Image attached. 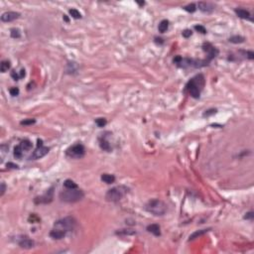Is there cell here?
<instances>
[{
    "label": "cell",
    "mask_w": 254,
    "mask_h": 254,
    "mask_svg": "<svg viewBox=\"0 0 254 254\" xmlns=\"http://www.w3.org/2000/svg\"><path fill=\"white\" fill-rule=\"evenodd\" d=\"M147 230L149 232H151L152 234L156 235V236H159L161 234L160 226H159L158 224H150V225H148V226H147Z\"/></svg>",
    "instance_id": "cell-15"
},
{
    "label": "cell",
    "mask_w": 254,
    "mask_h": 254,
    "mask_svg": "<svg viewBox=\"0 0 254 254\" xmlns=\"http://www.w3.org/2000/svg\"><path fill=\"white\" fill-rule=\"evenodd\" d=\"M23 153H24V150L21 148L20 145L16 146V147L14 148V157L17 159H21L23 156Z\"/></svg>",
    "instance_id": "cell-20"
},
{
    "label": "cell",
    "mask_w": 254,
    "mask_h": 254,
    "mask_svg": "<svg viewBox=\"0 0 254 254\" xmlns=\"http://www.w3.org/2000/svg\"><path fill=\"white\" fill-rule=\"evenodd\" d=\"M21 125H32V124L36 123V120L35 119H25L23 121L20 122Z\"/></svg>",
    "instance_id": "cell-29"
},
{
    "label": "cell",
    "mask_w": 254,
    "mask_h": 254,
    "mask_svg": "<svg viewBox=\"0 0 254 254\" xmlns=\"http://www.w3.org/2000/svg\"><path fill=\"white\" fill-rule=\"evenodd\" d=\"M64 186L66 189H77V185L72 180H66L64 183Z\"/></svg>",
    "instance_id": "cell-23"
},
{
    "label": "cell",
    "mask_w": 254,
    "mask_h": 254,
    "mask_svg": "<svg viewBox=\"0 0 254 254\" xmlns=\"http://www.w3.org/2000/svg\"><path fill=\"white\" fill-rule=\"evenodd\" d=\"M204 50L208 53V60H206V64H208L210 61H212V59H214V58L217 56V54H218V51H217L216 48H214V46H212L210 44H208V43H206V44H204L203 46Z\"/></svg>",
    "instance_id": "cell-7"
},
{
    "label": "cell",
    "mask_w": 254,
    "mask_h": 254,
    "mask_svg": "<svg viewBox=\"0 0 254 254\" xmlns=\"http://www.w3.org/2000/svg\"><path fill=\"white\" fill-rule=\"evenodd\" d=\"M214 113H216V109H210V110H208L206 112H204V116H210L212 114H214Z\"/></svg>",
    "instance_id": "cell-32"
},
{
    "label": "cell",
    "mask_w": 254,
    "mask_h": 254,
    "mask_svg": "<svg viewBox=\"0 0 254 254\" xmlns=\"http://www.w3.org/2000/svg\"><path fill=\"white\" fill-rule=\"evenodd\" d=\"M85 152V149L83 147V144H75V145L71 146L70 148L67 149V156H69L70 158H74V159H79L81 157H83Z\"/></svg>",
    "instance_id": "cell-6"
},
{
    "label": "cell",
    "mask_w": 254,
    "mask_h": 254,
    "mask_svg": "<svg viewBox=\"0 0 254 254\" xmlns=\"http://www.w3.org/2000/svg\"><path fill=\"white\" fill-rule=\"evenodd\" d=\"M5 190H6L5 184H4V183H2V184H1V193H0V196L4 195V192H5Z\"/></svg>",
    "instance_id": "cell-36"
},
{
    "label": "cell",
    "mask_w": 254,
    "mask_h": 254,
    "mask_svg": "<svg viewBox=\"0 0 254 254\" xmlns=\"http://www.w3.org/2000/svg\"><path fill=\"white\" fill-rule=\"evenodd\" d=\"M69 12H70L71 16H72L73 18H75V19L81 18V14L79 11H77V9H75V8H72V9H70V10H69Z\"/></svg>",
    "instance_id": "cell-25"
},
{
    "label": "cell",
    "mask_w": 254,
    "mask_h": 254,
    "mask_svg": "<svg viewBox=\"0 0 254 254\" xmlns=\"http://www.w3.org/2000/svg\"><path fill=\"white\" fill-rule=\"evenodd\" d=\"M65 235H66V231L59 228H54L50 232V236L54 239H62L65 237Z\"/></svg>",
    "instance_id": "cell-13"
},
{
    "label": "cell",
    "mask_w": 254,
    "mask_h": 254,
    "mask_svg": "<svg viewBox=\"0 0 254 254\" xmlns=\"http://www.w3.org/2000/svg\"><path fill=\"white\" fill-rule=\"evenodd\" d=\"M95 123L98 127H103V126H105V124L107 123V121L105 118H97V119H95Z\"/></svg>",
    "instance_id": "cell-27"
},
{
    "label": "cell",
    "mask_w": 254,
    "mask_h": 254,
    "mask_svg": "<svg viewBox=\"0 0 254 254\" xmlns=\"http://www.w3.org/2000/svg\"><path fill=\"white\" fill-rule=\"evenodd\" d=\"M195 29L197 30V31H199V32H201V33H203V34H206V28H204V26L197 25V26H195Z\"/></svg>",
    "instance_id": "cell-31"
},
{
    "label": "cell",
    "mask_w": 254,
    "mask_h": 254,
    "mask_svg": "<svg viewBox=\"0 0 254 254\" xmlns=\"http://www.w3.org/2000/svg\"><path fill=\"white\" fill-rule=\"evenodd\" d=\"M10 94H11L12 96H16L19 94V89L18 87H12V89H10Z\"/></svg>",
    "instance_id": "cell-30"
},
{
    "label": "cell",
    "mask_w": 254,
    "mask_h": 254,
    "mask_svg": "<svg viewBox=\"0 0 254 254\" xmlns=\"http://www.w3.org/2000/svg\"><path fill=\"white\" fill-rule=\"evenodd\" d=\"M99 146H100V148H101L102 150H104V151H106V152H110L111 151L110 144H109V142L107 141L105 138H101L99 140Z\"/></svg>",
    "instance_id": "cell-16"
},
{
    "label": "cell",
    "mask_w": 254,
    "mask_h": 254,
    "mask_svg": "<svg viewBox=\"0 0 254 254\" xmlns=\"http://www.w3.org/2000/svg\"><path fill=\"white\" fill-rule=\"evenodd\" d=\"M184 9L186 10V11H188V12H190V13H193V12H195L196 11V9H197V7H196V5L195 4H189V5H187V6H185L184 7Z\"/></svg>",
    "instance_id": "cell-28"
},
{
    "label": "cell",
    "mask_w": 254,
    "mask_h": 254,
    "mask_svg": "<svg viewBox=\"0 0 254 254\" xmlns=\"http://www.w3.org/2000/svg\"><path fill=\"white\" fill-rule=\"evenodd\" d=\"M85 197V194L79 189H67L60 194V199L65 203H77Z\"/></svg>",
    "instance_id": "cell-3"
},
{
    "label": "cell",
    "mask_w": 254,
    "mask_h": 254,
    "mask_svg": "<svg viewBox=\"0 0 254 254\" xmlns=\"http://www.w3.org/2000/svg\"><path fill=\"white\" fill-rule=\"evenodd\" d=\"M19 17H20V13L8 11L1 15V21H3V22H12V21L18 19Z\"/></svg>",
    "instance_id": "cell-9"
},
{
    "label": "cell",
    "mask_w": 254,
    "mask_h": 254,
    "mask_svg": "<svg viewBox=\"0 0 254 254\" xmlns=\"http://www.w3.org/2000/svg\"><path fill=\"white\" fill-rule=\"evenodd\" d=\"M204 87V77L203 75H197L191 79L186 85V92L194 98H200L201 96V92Z\"/></svg>",
    "instance_id": "cell-1"
},
{
    "label": "cell",
    "mask_w": 254,
    "mask_h": 254,
    "mask_svg": "<svg viewBox=\"0 0 254 254\" xmlns=\"http://www.w3.org/2000/svg\"><path fill=\"white\" fill-rule=\"evenodd\" d=\"M127 192H128V189H127L125 186L114 187V188L107 191L106 195H105V199L108 202L115 203V202L120 201V200L126 195Z\"/></svg>",
    "instance_id": "cell-4"
},
{
    "label": "cell",
    "mask_w": 254,
    "mask_h": 254,
    "mask_svg": "<svg viewBox=\"0 0 254 254\" xmlns=\"http://www.w3.org/2000/svg\"><path fill=\"white\" fill-rule=\"evenodd\" d=\"M20 146L24 151H28L32 148V143L29 141V140H23L20 143Z\"/></svg>",
    "instance_id": "cell-22"
},
{
    "label": "cell",
    "mask_w": 254,
    "mask_h": 254,
    "mask_svg": "<svg viewBox=\"0 0 254 254\" xmlns=\"http://www.w3.org/2000/svg\"><path fill=\"white\" fill-rule=\"evenodd\" d=\"M50 151L48 147H45V146H40V147H37V149L33 152V154L30 156V159L31 160H37V159H40L42 157L46 156L47 154Z\"/></svg>",
    "instance_id": "cell-8"
},
{
    "label": "cell",
    "mask_w": 254,
    "mask_h": 254,
    "mask_svg": "<svg viewBox=\"0 0 254 254\" xmlns=\"http://www.w3.org/2000/svg\"><path fill=\"white\" fill-rule=\"evenodd\" d=\"M145 210L148 212L154 214L156 216H164L167 212V204L164 202H162L161 200H151L149 201L145 206Z\"/></svg>",
    "instance_id": "cell-2"
},
{
    "label": "cell",
    "mask_w": 254,
    "mask_h": 254,
    "mask_svg": "<svg viewBox=\"0 0 254 254\" xmlns=\"http://www.w3.org/2000/svg\"><path fill=\"white\" fill-rule=\"evenodd\" d=\"M40 146H43V141H42V140H40V139H39V140H38L37 147H40Z\"/></svg>",
    "instance_id": "cell-39"
},
{
    "label": "cell",
    "mask_w": 254,
    "mask_h": 254,
    "mask_svg": "<svg viewBox=\"0 0 254 254\" xmlns=\"http://www.w3.org/2000/svg\"><path fill=\"white\" fill-rule=\"evenodd\" d=\"M10 34H11V37L14 39L20 38V31H19V29H15V28H13V29H11Z\"/></svg>",
    "instance_id": "cell-26"
},
{
    "label": "cell",
    "mask_w": 254,
    "mask_h": 254,
    "mask_svg": "<svg viewBox=\"0 0 254 254\" xmlns=\"http://www.w3.org/2000/svg\"><path fill=\"white\" fill-rule=\"evenodd\" d=\"M198 6H199V9L204 13H210L214 9V6L208 2H199Z\"/></svg>",
    "instance_id": "cell-11"
},
{
    "label": "cell",
    "mask_w": 254,
    "mask_h": 254,
    "mask_svg": "<svg viewBox=\"0 0 254 254\" xmlns=\"http://www.w3.org/2000/svg\"><path fill=\"white\" fill-rule=\"evenodd\" d=\"M183 36H184L185 38H189L192 36V31L191 30H185L184 32H183Z\"/></svg>",
    "instance_id": "cell-33"
},
{
    "label": "cell",
    "mask_w": 254,
    "mask_h": 254,
    "mask_svg": "<svg viewBox=\"0 0 254 254\" xmlns=\"http://www.w3.org/2000/svg\"><path fill=\"white\" fill-rule=\"evenodd\" d=\"M235 13H236V15L239 17V18L249 19V20H251V15H250V13L247 11V10L239 8V9H235Z\"/></svg>",
    "instance_id": "cell-14"
},
{
    "label": "cell",
    "mask_w": 254,
    "mask_h": 254,
    "mask_svg": "<svg viewBox=\"0 0 254 254\" xmlns=\"http://www.w3.org/2000/svg\"><path fill=\"white\" fill-rule=\"evenodd\" d=\"M247 55H248V59H250V60H252L253 59V56H254V54H253V52H247Z\"/></svg>",
    "instance_id": "cell-37"
},
{
    "label": "cell",
    "mask_w": 254,
    "mask_h": 254,
    "mask_svg": "<svg viewBox=\"0 0 254 254\" xmlns=\"http://www.w3.org/2000/svg\"><path fill=\"white\" fill-rule=\"evenodd\" d=\"M253 216H254L253 212H247V214H246V216H244V218L245 219H252Z\"/></svg>",
    "instance_id": "cell-35"
},
{
    "label": "cell",
    "mask_w": 254,
    "mask_h": 254,
    "mask_svg": "<svg viewBox=\"0 0 254 254\" xmlns=\"http://www.w3.org/2000/svg\"><path fill=\"white\" fill-rule=\"evenodd\" d=\"M55 228H59L62 229L64 231H70V230H73L76 226V220H75L74 217H65V218L59 219L58 221H56L55 224H54Z\"/></svg>",
    "instance_id": "cell-5"
},
{
    "label": "cell",
    "mask_w": 254,
    "mask_h": 254,
    "mask_svg": "<svg viewBox=\"0 0 254 254\" xmlns=\"http://www.w3.org/2000/svg\"><path fill=\"white\" fill-rule=\"evenodd\" d=\"M210 229H201V230H197V231H195L193 234H191L190 237H189V240H194L196 239V238L200 237V236L204 235V233H206V232L208 231Z\"/></svg>",
    "instance_id": "cell-18"
},
{
    "label": "cell",
    "mask_w": 254,
    "mask_h": 254,
    "mask_svg": "<svg viewBox=\"0 0 254 254\" xmlns=\"http://www.w3.org/2000/svg\"><path fill=\"white\" fill-rule=\"evenodd\" d=\"M34 241L32 239H30V238L28 237H22L20 240H19V245H20V247H22V248H25V249H30L32 248V247H34Z\"/></svg>",
    "instance_id": "cell-12"
},
{
    "label": "cell",
    "mask_w": 254,
    "mask_h": 254,
    "mask_svg": "<svg viewBox=\"0 0 254 254\" xmlns=\"http://www.w3.org/2000/svg\"><path fill=\"white\" fill-rule=\"evenodd\" d=\"M101 181L106 183V184H112L115 181V177L113 175H110V174H102Z\"/></svg>",
    "instance_id": "cell-17"
},
{
    "label": "cell",
    "mask_w": 254,
    "mask_h": 254,
    "mask_svg": "<svg viewBox=\"0 0 254 254\" xmlns=\"http://www.w3.org/2000/svg\"><path fill=\"white\" fill-rule=\"evenodd\" d=\"M64 19H65V20H66V21H67V22H68V21H69L68 17H67V16H66V15H64Z\"/></svg>",
    "instance_id": "cell-40"
},
{
    "label": "cell",
    "mask_w": 254,
    "mask_h": 254,
    "mask_svg": "<svg viewBox=\"0 0 254 254\" xmlns=\"http://www.w3.org/2000/svg\"><path fill=\"white\" fill-rule=\"evenodd\" d=\"M7 166H10V168H14V169H17V168H18V166L15 165V164H12V163H8Z\"/></svg>",
    "instance_id": "cell-38"
},
{
    "label": "cell",
    "mask_w": 254,
    "mask_h": 254,
    "mask_svg": "<svg viewBox=\"0 0 254 254\" xmlns=\"http://www.w3.org/2000/svg\"><path fill=\"white\" fill-rule=\"evenodd\" d=\"M168 28H169V21L168 20H162L158 26V30L160 33H165L168 30Z\"/></svg>",
    "instance_id": "cell-19"
},
{
    "label": "cell",
    "mask_w": 254,
    "mask_h": 254,
    "mask_svg": "<svg viewBox=\"0 0 254 254\" xmlns=\"http://www.w3.org/2000/svg\"><path fill=\"white\" fill-rule=\"evenodd\" d=\"M9 69H10V62H8V61H3V62H2L1 66H0V71H1V73L7 72Z\"/></svg>",
    "instance_id": "cell-24"
},
{
    "label": "cell",
    "mask_w": 254,
    "mask_h": 254,
    "mask_svg": "<svg viewBox=\"0 0 254 254\" xmlns=\"http://www.w3.org/2000/svg\"><path fill=\"white\" fill-rule=\"evenodd\" d=\"M228 41L230 43H233V44H240V43L244 42V38L241 37V36H232L228 39Z\"/></svg>",
    "instance_id": "cell-21"
},
{
    "label": "cell",
    "mask_w": 254,
    "mask_h": 254,
    "mask_svg": "<svg viewBox=\"0 0 254 254\" xmlns=\"http://www.w3.org/2000/svg\"><path fill=\"white\" fill-rule=\"evenodd\" d=\"M52 200H53V191L50 190L45 196L36 198L35 203L36 204H48V203H51Z\"/></svg>",
    "instance_id": "cell-10"
},
{
    "label": "cell",
    "mask_w": 254,
    "mask_h": 254,
    "mask_svg": "<svg viewBox=\"0 0 254 254\" xmlns=\"http://www.w3.org/2000/svg\"><path fill=\"white\" fill-rule=\"evenodd\" d=\"M11 77L15 79V81H18L19 79H21L20 76H19V75L17 74V73L15 72V71H13V72H11Z\"/></svg>",
    "instance_id": "cell-34"
}]
</instances>
